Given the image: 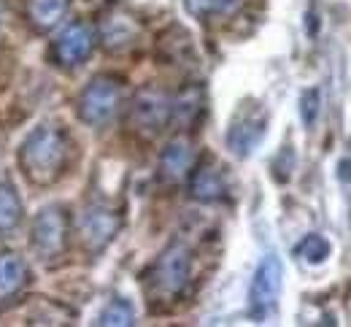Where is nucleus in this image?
<instances>
[{"label":"nucleus","mask_w":351,"mask_h":327,"mask_svg":"<svg viewBox=\"0 0 351 327\" xmlns=\"http://www.w3.org/2000/svg\"><path fill=\"white\" fill-rule=\"evenodd\" d=\"M68 162V138L60 125L36 128L19 149V165L33 184H51L60 179Z\"/></svg>","instance_id":"obj_1"},{"label":"nucleus","mask_w":351,"mask_h":327,"mask_svg":"<svg viewBox=\"0 0 351 327\" xmlns=\"http://www.w3.org/2000/svg\"><path fill=\"white\" fill-rule=\"evenodd\" d=\"M149 289L157 300H176L186 292L192 281V252L186 243L173 241L152 265L149 271Z\"/></svg>","instance_id":"obj_2"},{"label":"nucleus","mask_w":351,"mask_h":327,"mask_svg":"<svg viewBox=\"0 0 351 327\" xmlns=\"http://www.w3.org/2000/svg\"><path fill=\"white\" fill-rule=\"evenodd\" d=\"M281 284H284V265L276 254H265L263 263L254 271V279L249 287V314L252 319H267L281 298Z\"/></svg>","instance_id":"obj_3"},{"label":"nucleus","mask_w":351,"mask_h":327,"mask_svg":"<svg viewBox=\"0 0 351 327\" xmlns=\"http://www.w3.org/2000/svg\"><path fill=\"white\" fill-rule=\"evenodd\" d=\"M119 103H122V84L114 76H95L79 97V117L92 128H100L114 119Z\"/></svg>","instance_id":"obj_4"},{"label":"nucleus","mask_w":351,"mask_h":327,"mask_svg":"<svg viewBox=\"0 0 351 327\" xmlns=\"http://www.w3.org/2000/svg\"><path fill=\"white\" fill-rule=\"evenodd\" d=\"M68 214L60 206H46L33 222V233H30V246L33 252L44 260L51 263L57 257H62L65 246H68Z\"/></svg>","instance_id":"obj_5"},{"label":"nucleus","mask_w":351,"mask_h":327,"mask_svg":"<svg viewBox=\"0 0 351 327\" xmlns=\"http://www.w3.org/2000/svg\"><path fill=\"white\" fill-rule=\"evenodd\" d=\"M130 122L138 133H146V136L165 130V125L171 122V95L154 87H143L132 97Z\"/></svg>","instance_id":"obj_6"},{"label":"nucleus","mask_w":351,"mask_h":327,"mask_svg":"<svg viewBox=\"0 0 351 327\" xmlns=\"http://www.w3.org/2000/svg\"><path fill=\"white\" fill-rule=\"evenodd\" d=\"M119 225L122 222H119V214L114 208L92 203L79 217V238L89 252H100L114 241V235L119 233Z\"/></svg>","instance_id":"obj_7"},{"label":"nucleus","mask_w":351,"mask_h":327,"mask_svg":"<svg viewBox=\"0 0 351 327\" xmlns=\"http://www.w3.org/2000/svg\"><path fill=\"white\" fill-rule=\"evenodd\" d=\"M97 38L108 51H128L141 38V22L125 8H108L103 11L97 22Z\"/></svg>","instance_id":"obj_8"},{"label":"nucleus","mask_w":351,"mask_h":327,"mask_svg":"<svg viewBox=\"0 0 351 327\" xmlns=\"http://www.w3.org/2000/svg\"><path fill=\"white\" fill-rule=\"evenodd\" d=\"M265 130H267V117L263 108H243L227 130V149L235 157H249L263 143Z\"/></svg>","instance_id":"obj_9"},{"label":"nucleus","mask_w":351,"mask_h":327,"mask_svg":"<svg viewBox=\"0 0 351 327\" xmlns=\"http://www.w3.org/2000/svg\"><path fill=\"white\" fill-rule=\"evenodd\" d=\"M95 49V30L87 22H71L54 41V57L65 68H76L84 60H89Z\"/></svg>","instance_id":"obj_10"},{"label":"nucleus","mask_w":351,"mask_h":327,"mask_svg":"<svg viewBox=\"0 0 351 327\" xmlns=\"http://www.w3.org/2000/svg\"><path fill=\"white\" fill-rule=\"evenodd\" d=\"M192 168H195V146L186 138H176L162 149V157H160V179L165 184L184 182L192 173Z\"/></svg>","instance_id":"obj_11"},{"label":"nucleus","mask_w":351,"mask_h":327,"mask_svg":"<svg viewBox=\"0 0 351 327\" xmlns=\"http://www.w3.org/2000/svg\"><path fill=\"white\" fill-rule=\"evenodd\" d=\"M27 281H30L27 263L14 252H3L0 254V308L11 306L22 295Z\"/></svg>","instance_id":"obj_12"},{"label":"nucleus","mask_w":351,"mask_h":327,"mask_svg":"<svg viewBox=\"0 0 351 327\" xmlns=\"http://www.w3.org/2000/svg\"><path fill=\"white\" fill-rule=\"evenodd\" d=\"M189 192L195 200L200 203H217L227 195V184H224V176L217 165L211 162H203L197 168H192L189 173Z\"/></svg>","instance_id":"obj_13"},{"label":"nucleus","mask_w":351,"mask_h":327,"mask_svg":"<svg viewBox=\"0 0 351 327\" xmlns=\"http://www.w3.org/2000/svg\"><path fill=\"white\" fill-rule=\"evenodd\" d=\"M71 8V0H27V19L36 30H54Z\"/></svg>","instance_id":"obj_14"},{"label":"nucleus","mask_w":351,"mask_h":327,"mask_svg":"<svg viewBox=\"0 0 351 327\" xmlns=\"http://www.w3.org/2000/svg\"><path fill=\"white\" fill-rule=\"evenodd\" d=\"M203 90L200 87H186L181 93L171 97V122L189 128L197 122V117L203 114Z\"/></svg>","instance_id":"obj_15"},{"label":"nucleus","mask_w":351,"mask_h":327,"mask_svg":"<svg viewBox=\"0 0 351 327\" xmlns=\"http://www.w3.org/2000/svg\"><path fill=\"white\" fill-rule=\"evenodd\" d=\"M22 222V200L11 184H0V233L14 230Z\"/></svg>","instance_id":"obj_16"},{"label":"nucleus","mask_w":351,"mask_h":327,"mask_svg":"<svg viewBox=\"0 0 351 327\" xmlns=\"http://www.w3.org/2000/svg\"><path fill=\"white\" fill-rule=\"evenodd\" d=\"M330 252H332L330 241L319 233L306 235V238L298 243V254H300L306 263H311V265H322V263L330 257Z\"/></svg>","instance_id":"obj_17"},{"label":"nucleus","mask_w":351,"mask_h":327,"mask_svg":"<svg viewBox=\"0 0 351 327\" xmlns=\"http://www.w3.org/2000/svg\"><path fill=\"white\" fill-rule=\"evenodd\" d=\"M135 322V311H132V306L128 300H122V298H117L114 303H108L106 306V311L100 314V322L97 325L103 327H130Z\"/></svg>","instance_id":"obj_18"},{"label":"nucleus","mask_w":351,"mask_h":327,"mask_svg":"<svg viewBox=\"0 0 351 327\" xmlns=\"http://www.w3.org/2000/svg\"><path fill=\"white\" fill-rule=\"evenodd\" d=\"M319 103H322V95L316 87H311L306 93L300 95V119L308 130L316 125V117H319Z\"/></svg>","instance_id":"obj_19"},{"label":"nucleus","mask_w":351,"mask_h":327,"mask_svg":"<svg viewBox=\"0 0 351 327\" xmlns=\"http://www.w3.org/2000/svg\"><path fill=\"white\" fill-rule=\"evenodd\" d=\"M246 0H208V14H219V16H230L235 11H241Z\"/></svg>","instance_id":"obj_20"},{"label":"nucleus","mask_w":351,"mask_h":327,"mask_svg":"<svg viewBox=\"0 0 351 327\" xmlns=\"http://www.w3.org/2000/svg\"><path fill=\"white\" fill-rule=\"evenodd\" d=\"M184 3H186V8H189L195 16L208 14V0H184Z\"/></svg>","instance_id":"obj_21"},{"label":"nucleus","mask_w":351,"mask_h":327,"mask_svg":"<svg viewBox=\"0 0 351 327\" xmlns=\"http://www.w3.org/2000/svg\"><path fill=\"white\" fill-rule=\"evenodd\" d=\"M338 176H341V182L351 184V160H341V165H338Z\"/></svg>","instance_id":"obj_22"},{"label":"nucleus","mask_w":351,"mask_h":327,"mask_svg":"<svg viewBox=\"0 0 351 327\" xmlns=\"http://www.w3.org/2000/svg\"><path fill=\"white\" fill-rule=\"evenodd\" d=\"M0 25H3V3H0Z\"/></svg>","instance_id":"obj_23"}]
</instances>
